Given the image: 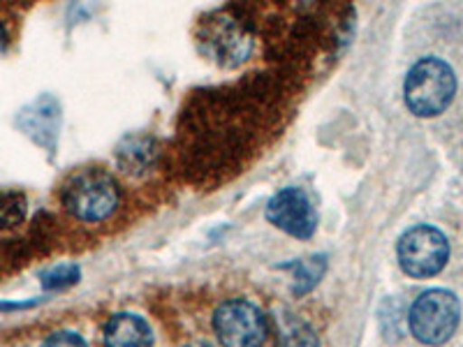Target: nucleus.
I'll return each mask as SVG.
<instances>
[{"label": "nucleus", "mask_w": 463, "mask_h": 347, "mask_svg": "<svg viewBox=\"0 0 463 347\" xmlns=\"http://www.w3.org/2000/svg\"><path fill=\"white\" fill-rule=\"evenodd\" d=\"M80 280V268L77 267H56L52 271L43 276V285L47 289H61V287H68V285H74Z\"/></svg>", "instance_id": "11"}, {"label": "nucleus", "mask_w": 463, "mask_h": 347, "mask_svg": "<svg viewBox=\"0 0 463 347\" xmlns=\"http://www.w3.org/2000/svg\"><path fill=\"white\" fill-rule=\"evenodd\" d=\"M26 216V202L19 195L0 197V227H14Z\"/></svg>", "instance_id": "10"}, {"label": "nucleus", "mask_w": 463, "mask_h": 347, "mask_svg": "<svg viewBox=\"0 0 463 347\" xmlns=\"http://www.w3.org/2000/svg\"><path fill=\"white\" fill-rule=\"evenodd\" d=\"M43 347H89L86 341L81 336L72 332H61V333H53L44 341Z\"/></svg>", "instance_id": "12"}, {"label": "nucleus", "mask_w": 463, "mask_h": 347, "mask_svg": "<svg viewBox=\"0 0 463 347\" xmlns=\"http://www.w3.org/2000/svg\"><path fill=\"white\" fill-rule=\"evenodd\" d=\"M188 347H211V345H206V342H193V345H188Z\"/></svg>", "instance_id": "15"}, {"label": "nucleus", "mask_w": 463, "mask_h": 347, "mask_svg": "<svg viewBox=\"0 0 463 347\" xmlns=\"http://www.w3.org/2000/svg\"><path fill=\"white\" fill-rule=\"evenodd\" d=\"M267 220L297 239H311L317 227V211L299 188L280 190L267 206Z\"/></svg>", "instance_id": "6"}, {"label": "nucleus", "mask_w": 463, "mask_h": 347, "mask_svg": "<svg viewBox=\"0 0 463 347\" xmlns=\"http://www.w3.org/2000/svg\"><path fill=\"white\" fill-rule=\"evenodd\" d=\"M411 332L424 345H442L454 336L461 322V304L448 289H429L412 304Z\"/></svg>", "instance_id": "3"}, {"label": "nucleus", "mask_w": 463, "mask_h": 347, "mask_svg": "<svg viewBox=\"0 0 463 347\" xmlns=\"http://www.w3.org/2000/svg\"><path fill=\"white\" fill-rule=\"evenodd\" d=\"M63 204L80 220H105L118 206V185L105 169H81L65 185Z\"/></svg>", "instance_id": "2"}, {"label": "nucleus", "mask_w": 463, "mask_h": 347, "mask_svg": "<svg viewBox=\"0 0 463 347\" xmlns=\"http://www.w3.org/2000/svg\"><path fill=\"white\" fill-rule=\"evenodd\" d=\"M37 301H24V304H0V311H24V308H31Z\"/></svg>", "instance_id": "13"}, {"label": "nucleus", "mask_w": 463, "mask_h": 347, "mask_svg": "<svg viewBox=\"0 0 463 347\" xmlns=\"http://www.w3.org/2000/svg\"><path fill=\"white\" fill-rule=\"evenodd\" d=\"M5 42H7V33H5V28L0 26V52L5 49Z\"/></svg>", "instance_id": "14"}, {"label": "nucleus", "mask_w": 463, "mask_h": 347, "mask_svg": "<svg viewBox=\"0 0 463 347\" xmlns=\"http://www.w3.org/2000/svg\"><path fill=\"white\" fill-rule=\"evenodd\" d=\"M399 264L412 278H431L445 268L449 259V241L431 225H417L399 239Z\"/></svg>", "instance_id": "4"}, {"label": "nucleus", "mask_w": 463, "mask_h": 347, "mask_svg": "<svg viewBox=\"0 0 463 347\" xmlns=\"http://www.w3.org/2000/svg\"><path fill=\"white\" fill-rule=\"evenodd\" d=\"M292 268H295V292L297 295H306L325 276L326 259L322 255H316V258H308L304 262H297Z\"/></svg>", "instance_id": "9"}, {"label": "nucleus", "mask_w": 463, "mask_h": 347, "mask_svg": "<svg viewBox=\"0 0 463 347\" xmlns=\"http://www.w3.org/2000/svg\"><path fill=\"white\" fill-rule=\"evenodd\" d=\"M105 347H153L151 326L132 313L114 315L105 329Z\"/></svg>", "instance_id": "7"}, {"label": "nucleus", "mask_w": 463, "mask_h": 347, "mask_svg": "<svg viewBox=\"0 0 463 347\" xmlns=\"http://www.w3.org/2000/svg\"><path fill=\"white\" fill-rule=\"evenodd\" d=\"M213 329L222 347H260L267 338L262 311L243 299H230L218 305Z\"/></svg>", "instance_id": "5"}, {"label": "nucleus", "mask_w": 463, "mask_h": 347, "mask_svg": "<svg viewBox=\"0 0 463 347\" xmlns=\"http://www.w3.org/2000/svg\"><path fill=\"white\" fill-rule=\"evenodd\" d=\"M405 105L420 118H433L452 105L457 95V77L440 58H421L405 77Z\"/></svg>", "instance_id": "1"}, {"label": "nucleus", "mask_w": 463, "mask_h": 347, "mask_svg": "<svg viewBox=\"0 0 463 347\" xmlns=\"http://www.w3.org/2000/svg\"><path fill=\"white\" fill-rule=\"evenodd\" d=\"M279 347H320V341L311 324L289 315L279 322Z\"/></svg>", "instance_id": "8"}]
</instances>
